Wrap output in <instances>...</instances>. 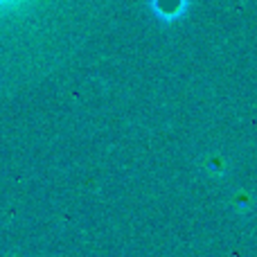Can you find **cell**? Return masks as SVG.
<instances>
[{"label": "cell", "instance_id": "obj_1", "mask_svg": "<svg viewBox=\"0 0 257 257\" xmlns=\"http://www.w3.org/2000/svg\"><path fill=\"white\" fill-rule=\"evenodd\" d=\"M185 7V0H151V9L158 14V18H178Z\"/></svg>", "mask_w": 257, "mask_h": 257}, {"label": "cell", "instance_id": "obj_2", "mask_svg": "<svg viewBox=\"0 0 257 257\" xmlns=\"http://www.w3.org/2000/svg\"><path fill=\"white\" fill-rule=\"evenodd\" d=\"M16 0H0V7H5V5H14Z\"/></svg>", "mask_w": 257, "mask_h": 257}]
</instances>
